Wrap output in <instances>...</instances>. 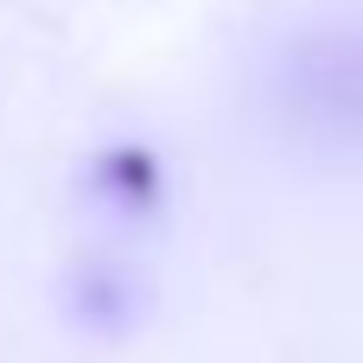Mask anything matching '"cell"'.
Instances as JSON below:
<instances>
[{
  "label": "cell",
  "mask_w": 363,
  "mask_h": 363,
  "mask_svg": "<svg viewBox=\"0 0 363 363\" xmlns=\"http://www.w3.org/2000/svg\"><path fill=\"white\" fill-rule=\"evenodd\" d=\"M274 102L287 128L313 147H363V19L319 26L287 45L274 70Z\"/></svg>",
  "instance_id": "6da1fadb"
},
{
  "label": "cell",
  "mask_w": 363,
  "mask_h": 363,
  "mask_svg": "<svg viewBox=\"0 0 363 363\" xmlns=\"http://www.w3.org/2000/svg\"><path fill=\"white\" fill-rule=\"evenodd\" d=\"M102 185H108L115 198H128V204H147V198L160 191L153 153H140V147H121V153H108V160H102Z\"/></svg>",
  "instance_id": "7a4b0ae2"
}]
</instances>
